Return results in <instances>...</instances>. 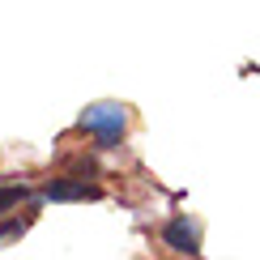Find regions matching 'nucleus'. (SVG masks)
I'll list each match as a JSON object with an SVG mask.
<instances>
[{"mask_svg":"<svg viewBox=\"0 0 260 260\" xmlns=\"http://www.w3.org/2000/svg\"><path fill=\"white\" fill-rule=\"evenodd\" d=\"M77 128L99 141V149H115L120 137H124V128H128V107L124 103H90L81 111Z\"/></svg>","mask_w":260,"mask_h":260,"instance_id":"f257e3e1","label":"nucleus"},{"mask_svg":"<svg viewBox=\"0 0 260 260\" xmlns=\"http://www.w3.org/2000/svg\"><path fill=\"white\" fill-rule=\"evenodd\" d=\"M162 243L171 247V252L179 256H201V226L183 213V218H171L167 226H162Z\"/></svg>","mask_w":260,"mask_h":260,"instance_id":"f03ea898","label":"nucleus"},{"mask_svg":"<svg viewBox=\"0 0 260 260\" xmlns=\"http://www.w3.org/2000/svg\"><path fill=\"white\" fill-rule=\"evenodd\" d=\"M43 197L47 201H99L103 188L99 183H85V179H51L43 188Z\"/></svg>","mask_w":260,"mask_h":260,"instance_id":"7ed1b4c3","label":"nucleus"},{"mask_svg":"<svg viewBox=\"0 0 260 260\" xmlns=\"http://www.w3.org/2000/svg\"><path fill=\"white\" fill-rule=\"evenodd\" d=\"M26 197H30V188H21V183H17V188H0V213L17 209V205L26 201Z\"/></svg>","mask_w":260,"mask_h":260,"instance_id":"20e7f679","label":"nucleus"},{"mask_svg":"<svg viewBox=\"0 0 260 260\" xmlns=\"http://www.w3.org/2000/svg\"><path fill=\"white\" fill-rule=\"evenodd\" d=\"M26 226H30V218H21V222H5V226H0V239H13V235L26 231Z\"/></svg>","mask_w":260,"mask_h":260,"instance_id":"39448f33","label":"nucleus"}]
</instances>
